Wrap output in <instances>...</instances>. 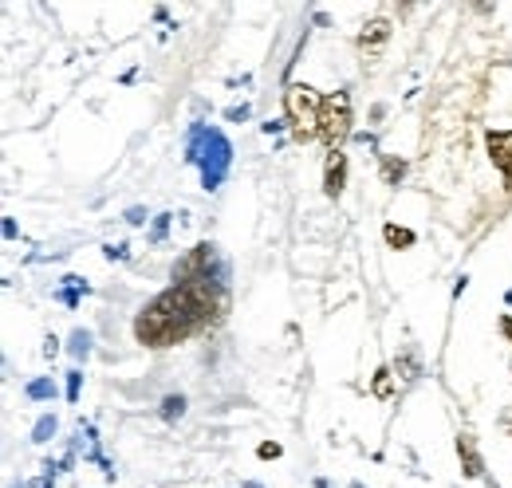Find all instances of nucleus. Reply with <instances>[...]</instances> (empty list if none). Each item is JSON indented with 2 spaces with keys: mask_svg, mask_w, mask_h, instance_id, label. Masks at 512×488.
Returning <instances> with one entry per match:
<instances>
[{
  "mask_svg": "<svg viewBox=\"0 0 512 488\" xmlns=\"http://www.w3.org/2000/svg\"><path fill=\"white\" fill-rule=\"evenodd\" d=\"M319 110H324V99H319L311 87H292L288 91V115L299 127V134H319Z\"/></svg>",
  "mask_w": 512,
  "mask_h": 488,
  "instance_id": "obj_3",
  "label": "nucleus"
},
{
  "mask_svg": "<svg viewBox=\"0 0 512 488\" xmlns=\"http://www.w3.org/2000/svg\"><path fill=\"white\" fill-rule=\"evenodd\" d=\"M386 36H390V24H386V20H375V24H370V32H363V48L375 51L378 43L386 40Z\"/></svg>",
  "mask_w": 512,
  "mask_h": 488,
  "instance_id": "obj_6",
  "label": "nucleus"
},
{
  "mask_svg": "<svg viewBox=\"0 0 512 488\" xmlns=\"http://www.w3.org/2000/svg\"><path fill=\"white\" fill-rule=\"evenodd\" d=\"M209 319H213V287H209V276H193L162 292L150 307H142V315L134 319V335L138 343L158 351V346H174L178 339L193 335Z\"/></svg>",
  "mask_w": 512,
  "mask_h": 488,
  "instance_id": "obj_1",
  "label": "nucleus"
},
{
  "mask_svg": "<svg viewBox=\"0 0 512 488\" xmlns=\"http://www.w3.org/2000/svg\"><path fill=\"white\" fill-rule=\"evenodd\" d=\"M489 150H493V161L501 166L504 181H508V189H512V130L508 134H489Z\"/></svg>",
  "mask_w": 512,
  "mask_h": 488,
  "instance_id": "obj_4",
  "label": "nucleus"
},
{
  "mask_svg": "<svg viewBox=\"0 0 512 488\" xmlns=\"http://www.w3.org/2000/svg\"><path fill=\"white\" fill-rule=\"evenodd\" d=\"M457 449H461V457H465V472H473V477H477V472H481V457L473 453L469 437H461V441H457Z\"/></svg>",
  "mask_w": 512,
  "mask_h": 488,
  "instance_id": "obj_7",
  "label": "nucleus"
},
{
  "mask_svg": "<svg viewBox=\"0 0 512 488\" xmlns=\"http://www.w3.org/2000/svg\"><path fill=\"white\" fill-rule=\"evenodd\" d=\"M375 390H378V394H386V390H390V382H386V371H383V374H378V382H375Z\"/></svg>",
  "mask_w": 512,
  "mask_h": 488,
  "instance_id": "obj_11",
  "label": "nucleus"
},
{
  "mask_svg": "<svg viewBox=\"0 0 512 488\" xmlns=\"http://www.w3.org/2000/svg\"><path fill=\"white\" fill-rule=\"evenodd\" d=\"M347 134H351V99L339 91V95H331V99H324V110H319V138H324L335 154Z\"/></svg>",
  "mask_w": 512,
  "mask_h": 488,
  "instance_id": "obj_2",
  "label": "nucleus"
},
{
  "mask_svg": "<svg viewBox=\"0 0 512 488\" xmlns=\"http://www.w3.org/2000/svg\"><path fill=\"white\" fill-rule=\"evenodd\" d=\"M166 413H170V418H174V413H181V398H170V402H166Z\"/></svg>",
  "mask_w": 512,
  "mask_h": 488,
  "instance_id": "obj_10",
  "label": "nucleus"
},
{
  "mask_svg": "<svg viewBox=\"0 0 512 488\" xmlns=\"http://www.w3.org/2000/svg\"><path fill=\"white\" fill-rule=\"evenodd\" d=\"M386 177H390V181H398V177H402V161H386Z\"/></svg>",
  "mask_w": 512,
  "mask_h": 488,
  "instance_id": "obj_9",
  "label": "nucleus"
},
{
  "mask_svg": "<svg viewBox=\"0 0 512 488\" xmlns=\"http://www.w3.org/2000/svg\"><path fill=\"white\" fill-rule=\"evenodd\" d=\"M386 240L398 248V244H414V233H406V228H394V225H386Z\"/></svg>",
  "mask_w": 512,
  "mask_h": 488,
  "instance_id": "obj_8",
  "label": "nucleus"
},
{
  "mask_svg": "<svg viewBox=\"0 0 512 488\" xmlns=\"http://www.w3.org/2000/svg\"><path fill=\"white\" fill-rule=\"evenodd\" d=\"M343 174H347V158H343V154L335 150V154H331V161H327V177H324L327 197H339V193H343Z\"/></svg>",
  "mask_w": 512,
  "mask_h": 488,
  "instance_id": "obj_5",
  "label": "nucleus"
}]
</instances>
